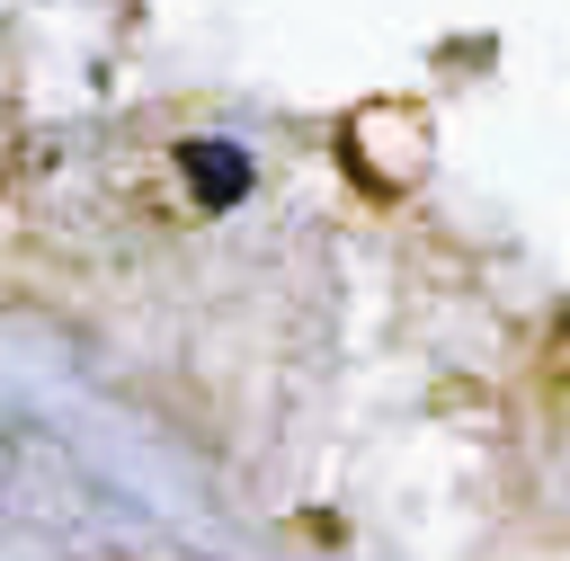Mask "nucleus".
Instances as JSON below:
<instances>
[{
  "mask_svg": "<svg viewBox=\"0 0 570 561\" xmlns=\"http://www.w3.org/2000/svg\"><path fill=\"white\" fill-rule=\"evenodd\" d=\"M178 169H187V187H196L205 205H240V196H249V151H240V142H187Z\"/></svg>",
  "mask_w": 570,
  "mask_h": 561,
  "instance_id": "f257e3e1",
  "label": "nucleus"
}]
</instances>
